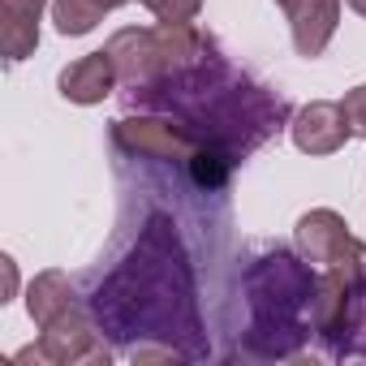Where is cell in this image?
I'll use <instances>...</instances> for the list:
<instances>
[{
  "label": "cell",
  "mask_w": 366,
  "mask_h": 366,
  "mask_svg": "<svg viewBox=\"0 0 366 366\" xmlns=\"http://www.w3.org/2000/svg\"><path fill=\"white\" fill-rule=\"evenodd\" d=\"M48 0H0V44L9 61H26L39 48V18Z\"/></svg>",
  "instance_id": "cell-11"
},
{
  "label": "cell",
  "mask_w": 366,
  "mask_h": 366,
  "mask_svg": "<svg viewBox=\"0 0 366 366\" xmlns=\"http://www.w3.org/2000/svg\"><path fill=\"white\" fill-rule=\"evenodd\" d=\"M18 357H44L56 366H78V362H108V345L95 336L91 319L78 310H65L61 319H52L39 336V349H22Z\"/></svg>",
  "instance_id": "cell-6"
},
{
  "label": "cell",
  "mask_w": 366,
  "mask_h": 366,
  "mask_svg": "<svg viewBox=\"0 0 366 366\" xmlns=\"http://www.w3.org/2000/svg\"><path fill=\"white\" fill-rule=\"evenodd\" d=\"M289 129H293L297 151H306V155H336V151L349 142V134H353V125H349V117H345V104H332V99L306 104V108L293 117Z\"/></svg>",
  "instance_id": "cell-7"
},
{
  "label": "cell",
  "mask_w": 366,
  "mask_h": 366,
  "mask_svg": "<svg viewBox=\"0 0 366 366\" xmlns=\"http://www.w3.org/2000/svg\"><path fill=\"white\" fill-rule=\"evenodd\" d=\"M104 0H52V22L61 35H91L104 22Z\"/></svg>",
  "instance_id": "cell-14"
},
{
  "label": "cell",
  "mask_w": 366,
  "mask_h": 366,
  "mask_svg": "<svg viewBox=\"0 0 366 366\" xmlns=\"http://www.w3.org/2000/svg\"><path fill=\"white\" fill-rule=\"evenodd\" d=\"M297 250L306 263L319 267H366V246L332 207H315L297 220Z\"/></svg>",
  "instance_id": "cell-5"
},
{
  "label": "cell",
  "mask_w": 366,
  "mask_h": 366,
  "mask_svg": "<svg viewBox=\"0 0 366 366\" xmlns=\"http://www.w3.org/2000/svg\"><path fill=\"white\" fill-rule=\"evenodd\" d=\"M276 5H280V9H285V14H293V9H297V5H302V0H276Z\"/></svg>",
  "instance_id": "cell-20"
},
{
  "label": "cell",
  "mask_w": 366,
  "mask_h": 366,
  "mask_svg": "<svg viewBox=\"0 0 366 366\" xmlns=\"http://www.w3.org/2000/svg\"><path fill=\"white\" fill-rule=\"evenodd\" d=\"M91 310H95L99 332H108L121 345H129L134 336L138 340L151 336V340L172 345L186 362L207 353L190 263H186V250H181L168 216L147 220L138 246L95 289Z\"/></svg>",
  "instance_id": "cell-1"
},
{
  "label": "cell",
  "mask_w": 366,
  "mask_h": 366,
  "mask_svg": "<svg viewBox=\"0 0 366 366\" xmlns=\"http://www.w3.org/2000/svg\"><path fill=\"white\" fill-rule=\"evenodd\" d=\"M289 22H293V48H297V56L315 61V56L327 52L332 35L340 26V0H302V5L289 14Z\"/></svg>",
  "instance_id": "cell-10"
},
{
  "label": "cell",
  "mask_w": 366,
  "mask_h": 366,
  "mask_svg": "<svg viewBox=\"0 0 366 366\" xmlns=\"http://www.w3.org/2000/svg\"><path fill=\"white\" fill-rule=\"evenodd\" d=\"M117 82H121V78H117L108 52H86V56H78L74 65H65L61 78H56V86H61V95H65L69 104H104Z\"/></svg>",
  "instance_id": "cell-9"
},
{
  "label": "cell",
  "mask_w": 366,
  "mask_h": 366,
  "mask_svg": "<svg viewBox=\"0 0 366 366\" xmlns=\"http://www.w3.org/2000/svg\"><path fill=\"white\" fill-rule=\"evenodd\" d=\"M159 22H194L203 14V0H142Z\"/></svg>",
  "instance_id": "cell-16"
},
{
  "label": "cell",
  "mask_w": 366,
  "mask_h": 366,
  "mask_svg": "<svg viewBox=\"0 0 366 366\" xmlns=\"http://www.w3.org/2000/svg\"><path fill=\"white\" fill-rule=\"evenodd\" d=\"M0 267H5V297H0V302H9V297L18 293V267H14V259H9V254L0 259Z\"/></svg>",
  "instance_id": "cell-18"
},
{
  "label": "cell",
  "mask_w": 366,
  "mask_h": 366,
  "mask_svg": "<svg viewBox=\"0 0 366 366\" xmlns=\"http://www.w3.org/2000/svg\"><path fill=\"white\" fill-rule=\"evenodd\" d=\"M112 138L121 151L142 155V159H190L203 142L177 117H121L112 125Z\"/></svg>",
  "instance_id": "cell-4"
},
{
  "label": "cell",
  "mask_w": 366,
  "mask_h": 366,
  "mask_svg": "<svg viewBox=\"0 0 366 366\" xmlns=\"http://www.w3.org/2000/svg\"><path fill=\"white\" fill-rule=\"evenodd\" d=\"M345 117H349V125H353V134L357 138H366V82L362 86H353V91H345Z\"/></svg>",
  "instance_id": "cell-17"
},
{
  "label": "cell",
  "mask_w": 366,
  "mask_h": 366,
  "mask_svg": "<svg viewBox=\"0 0 366 366\" xmlns=\"http://www.w3.org/2000/svg\"><path fill=\"white\" fill-rule=\"evenodd\" d=\"M104 5H108V9H121V5H129V0H104Z\"/></svg>",
  "instance_id": "cell-21"
},
{
  "label": "cell",
  "mask_w": 366,
  "mask_h": 366,
  "mask_svg": "<svg viewBox=\"0 0 366 366\" xmlns=\"http://www.w3.org/2000/svg\"><path fill=\"white\" fill-rule=\"evenodd\" d=\"M345 5H349V9H353L357 18H366V0H345Z\"/></svg>",
  "instance_id": "cell-19"
},
{
  "label": "cell",
  "mask_w": 366,
  "mask_h": 366,
  "mask_svg": "<svg viewBox=\"0 0 366 366\" xmlns=\"http://www.w3.org/2000/svg\"><path fill=\"white\" fill-rule=\"evenodd\" d=\"M134 104L164 108L181 125H190L203 142H224L237 155L267 142L289 117L285 99L267 95L263 86H250L212 52L181 74H164L155 82L134 86Z\"/></svg>",
  "instance_id": "cell-2"
},
{
  "label": "cell",
  "mask_w": 366,
  "mask_h": 366,
  "mask_svg": "<svg viewBox=\"0 0 366 366\" xmlns=\"http://www.w3.org/2000/svg\"><path fill=\"white\" fill-rule=\"evenodd\" d=\"M315 293H319V276L302 259H293L285 250L259 259L246 272V297H250V310H254L246 353H254V357H293L302 349V340L310 336L306 310L315 315Z\"/></svg>",
  "instance_id": "cell-3"
},
{
  "label": "cell",
  "mask_w": 366,
  "mask_h": 366,
  "mask_svg": "<svg viewBox=\"0 0 366 366\" xmlns=\"http://www.w3.org/2000/svg\"><path fill=\"white\" fill-rule=\"evenodd\" d=\"M26 310L39 327H48L52 319H61L65 310H74V289H69V276L65 272H39L31 280V293H26Z\"/></svg>",
  "instance_id": "cell-12"
},
{
  "label": "cell",
  "mask_w": 366,
  "mask_h": 366,
  "mask_svg": "<svg viewBox=\"0 0 366 366\" xmlns=\"http://www.w3.org/2000/svg\"><path fill=\"white\" fill-rule=\"evenodd\" d=\"M112 56V69L125 86H142V82H155L164 74V52H159V39H155V26L151 31H117L104 48Z\"/></svg>",
  "instance_id": "cell-8"
},
{
  "label": "cell",
  "mask_w": 366,
  "mask_h": 366,
  "mask_svg": "<svg viewBox=\"0 0 366 366\" xmlns=\"http://www.w3.org/2000/svg\"><path fill=\"white\" fill-rule=\"evenodd\" d=\"M336 357H366V276L353 285V302H349V319L340 340L332 345Z\"/></svg>",
  "instance_id": "cell-15"
},
{
  "label": "cell",
  "mask_w": 366,
  "mask_h": 366,
  "mask_svg": "<svg viewBox=\"0 0 366 366\" xmlns=\"http://www.w3.org/2000/svg\"><path fill=\"white\" fill-rule=\"evenodd\" d=\"M233 164H237V151L224 147V142H212V138L199 142V151L186 159V168H190L199 190H224L229 177H233Z\"/></svg>",
  "instance_id": "cell-13"
}]
</instances>
